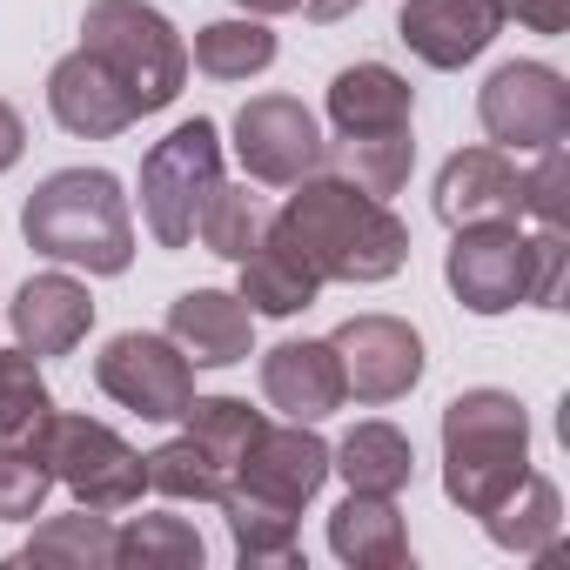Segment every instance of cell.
Instances as JSON below:
<instances>
[{"mask_svg":"<svg viewBox=\"0 0 570 570\" xmlns=\"http://www.w3.org/2000/svg\"><path fill=\"white\" fill-rule=\"evenodd\" d=\"M282 235L303 248V262L330 282H390L410 262V228L390 202L363 195L343 175H309L296 181V195L268 215Z\"/></svg>","mask_w":570,"mask_h":570,"instance_id":"6da1fadb","label":"cell"},{"mask_svg":"<svg viewBox=\"0 0 570 570\" xmlns=\"http://www.w3.org/2000/svg\"><path fill=\"white\" fill-rule=\"evenodd\" d=\"M21 235L35 255L88 268V275H121L135 262V215L108 168H55L28 195Z\"/></svg>","mask_w":570,"mask_h":570,"instance_id":"7a4b0ae2","label":"cell"},{"mask_svg":"<svg viewBox=\"0 0 570 570\" xmlns=\"http://www.w3.org/2000/svg\"><path fill=\"white\" fill-rule=\"evenodd\" d=\"M530 470V416L510 390H463L443 403V497L490 517Z\"/></svg>","mask_w":570,"mask_h":570,"instance_id":"3957f363","label":"cell"},{"mask_svg":"<svg viewBox=\"0 0 570 570\" xmlns=\"http://www.w3.org/2000/svg\"><path fill=\"white\" fill-rule=\"evenodd\" d=\"M81 48L128 88L135 115L175 108V95L188 81V41L175 35V21L161 8H148V0H88Z\"/></svg>","mask_w":570,"mask_h":570,"instance_id":"277c9868","label":"cell"},{"mask_svg":"<svg viewBox=\"0 0 570 570\" xmlns=\"http://www.w3.org/2000/svg\"><path fill=\"white\" fill-rule=\"evenodd\" d=\"M215 181H222V128L208 115L168 128L141 155V222H148V235L161 248H188Z\"/></svg>","mask_w":570,"mask_h":570,"instance_id":"5b68a950","label":"cell"},{"mask_svg":"<svg viewBox=\"0 0 570 570\" xmlns=\"http://www.w3.org/2000/svg\"><path fill=\"white\" fill-rule=\"evenodd\" d=\"M41 450H48L55 483L75 490L81 510H101V517H108V510L141 503V490H148V456H141L128 436H115L101 416H68V410H55Z\"/></svg>","mask_w":570,"mask_h":570,"instance_id":"8992f818","label":"cell"},{"mask_svg":"<svg viewBox=\"0 0 570 570\" xmlns=\"http://www.w3.org/2000/svg\"><path fill=\"white\" fill-rule=\"evenodd\" d=\"M476 121L503 155H543L570 135V81L550 61H503L476 88Z\"/></svg>","mask_w":570,"mask_h":570,"instance_id":"52a82bcc","label":"cell"},{"mask_svg":"<svg viewBox=\"0 0 570 570\" xmlns=\"http://www.w3.org/2000/svg\"><path fill=\"white\" fill-rule=\"evenodd\" d=\"M443 282L470 316H503V309L530 303V289H537V235H517V222L450 228Z\"/></svg>","mask_w":570,"mask_h":570,"instance_id":"ba28073f","label":"cell"},{"mask_svg":"<svg viewBox=\"0 0 570 570\" xmlns=\"http://www.w3.org/2000/svg\"><path fill=\"white\" fill-rule=\"evenodd\" d=\"M95 383L108 403H121L141 423H175L195 396V363L175 350V336H148V330H121L108 336V350L95 356Z\"/></svg>","mask_w":570,"mask_h":570,"instance_id":"9c48e42d","label":"cell"},{"mask_svg":"<svg viewBox=\"0 0 570 570\" xmlns=\"http://www.w3.org/2000/svg\"><path fill=\"white\" fill-rule=\"evenodd\" d=\"M323 155H330V141H323L316 115L296 95H255V101H242V115H235V161L248 168V181L296 188V181L323 175Z\"/></svg>","mask_w":570,"mask_h":570,"instance_id":"30bf717a","label":"cell"},{"mask_svg":"<svg viewBox=\"0 0 570 570\" xmlns=\"http://www.w3.org/2000/svg\"><path fill=\"white\" fill-rule=\"evenodd\" d=\"M330 343H336V363H343L350 396L370 403V410L403 403L423 383V336L403 316H350Z\"/></svg>","mask_w":570,"mask_h":570,"instance_id":"8fae6325","label":"cell"},{"mask_svg":"<svg viewBox=\"0 0 570 570\" xmlns=\"http://www.w3.org/2000/svg\"><path fill=\"white\" fill-rule=\"evenodd\" d=\"M330 483V443L316 436V423H262V436L248 443V456L235 463V483L228 490H248V497H268L282 510H309Z\"/></svg>","mask_w":570,"mask_h":570,"instance_id":"7c38bea8","label":"cell"},{"mask_svg":"<svg viewBox=\"0 0 570 570\" xmlns=\"http://www.w3.org/2000/svg\"><path fill=\"white\" fill-rule=\"evenodd\" d=\"M262 396H268V410H282L289 423H323V416H336V410L350 403L336 343H330V336L275 343V350L262 356Z\"/></svg>","mask_w":570,"mask_h":570,"instance_id":"4fadbf2b","label":"cell"},{"mask_svg":"<svg viewBox=\"0 0 570 570\" xmlns=\"http://www.w3.org/2000/svg\"><path fill=\"white\" fill-rule=\"evenodd\" d=\"M436 215L450 228L476 222H517L523 215V168L503 148H456L436 175Z\"/></svg>","mask_w":570,"mask_h":570,"instance_id":"5bb4252c","label":"cell"},{"mask_svg":"<svg viewBox=\"0 0 570 570\" xmlns=\"http://www.w3.org/2000/svg\"><path fill=\"white\" fill-rule=\"evenodd\" d=\"M48 115H55L75 141H115V135H128V128L141 121L135 101H128V88H121L88 48H75V55L55 61V75H48Z\"/></svg>","mask_w":570,"mask_h":570,"instance_id":"9a60e30c","label":"cell"},{"mask_svg":"<svg viewBox=\"0 0 570 570\" xmlns=\"http://www.w3.org/2000/svg\"><path fill=\"white\" fill-rule=\"evenodd\" d=\"M8 330L28 356H68L88 343L95 330V296H88V282L48 268V275H28L21 282V296L8 303Z\"/></svg>","mask_w":570,"mask_h":570,"instance_id":"2e32d148","label":"cell"},{"mask_svg":"<svg viewBox=\"0 0 570 570\" xmlns=\"http://www.w3.org/2000/svg\"><path fill=\"white\" fill-rule=\"evenodd\" d=\"M503 14L490 8V0H403L396 14V35L403 48L423 61V68H470L490 41H497Z\"/></svg>","mask_w":570,"mask_h":570,"instance_id":"e0dca14e","label":"cell"},{"mask_svg":"<svg viewBox=\"0 0 570 570\" xmlns=\"http://www.w3.org/2000/svg\"><path fill=\"white\" fill-rule=\"evenodd\" d=\"M168 336L195 370H235L255 350V316L235 289H188L168 303Z\"/></svg>","mask_w":570,"mask_h":570,"instance_id":"ac0fdd59","label":"cell"},{"mask_svg":"<svg viewBox=\"0 0 570 570\" xmlns=\"http://www.w3.org/2000/svg\"><path fill=\"white\" fill-rule=\"evenodd\" d=\"M242 268V303H248V316H303V309H316V296H323V275L303 262V248L282 235L275 222L262 228V242L235 262Z\"/></svg>","mask_w":570,"mask_h":570,"instance_id":"d6986e66","label":"cell"},{"mask_svg":"<svg viewBox=\"0 0 570 570\" xmlns=\"http://www.w3.org/2000/svg\"><path fill=\"white\" fill-rule=\"evenodd\" d=\"M416 115V88L383 68V61H356L330 81V128L336 135H383V128H410Z\"/></svg>","mask_w":570,"mask_h":570,"instance_id":"ffe728a7","label":"cell"},{"mask_svg":"<svg viewBox=\"0 0 570 570\" xmlns=\"http://www.w3.org/2000/svg\"><path fill=\"white\" fill-rule=\"evenodd\" d=\"M330 550L356 570H403L410 563V530H403V510L396 497H370V490H350L336 510H330Z\"/></svg>","mask_w":570,"mask_h":570,"instance_id":"44dd1931","label":"cell"},{"mask_svg":"<svg viewBox=\"0 0 570 570\" xmlns=\"http://www.w3.org/2000/svg\"><path fill=\"white\" fill-rule=\"evenodd\" d=\"M330 470L350 483V490H370V497H403L410 476H416V450L396 423H356L336 450H330Z\"/></svg>","mask_w":570,"mask_h":570,"instance_id":"7402d4cb","label":"cell"},{"mask_svg":"<svg viewBox=\"0 0 570 570\" xmlns=\"http://www.w3.org/2000/svg\"><path fill=\"white\" fill-rule=\"evenodd\" d=\"M483 530H490V543H503V550H517V557H550V543H557V530H563V497H557V483L537 476V470H523L517 490L483 517Z\"/></svg>","mask_w":570,"mask_h":570,"instance_id":"603a6c76","label":"cell"},{"mask_svg":"<svg viewBox=\"0 0 570 570\" xmlns=\"http://www.w3.org/2000/svg\"><path fill=\"white\" fill-rule=\"evenodd\" d=\"M188 68H202L208 81H255L275 68V35L268 21L242 14V21H208L188 48Z\"/></svg>","mask_w":570,"mask_h":570,"instance_id":"cb8c5ba5","label":"cell"},{"mask_svg":"<svg viewBox=\"0 0 570 570\" xmlns=\"http://www.w3.org/2000/svg\"><path fill=\"white\" fill-rule=\"evenodd\" d=\"M323 161H336V175H343V181H356L363 195L390 202V195L410 181V168H416V141H410V128H383V135H336V148H330Z\"/></svg>","mask_w":570,"mask_h":570,"instance_id":"d4e9b609","label":"cell"},{"mask_svg":"<svg viewBox=\"0 0 570 570\" xmlns=\"http://www.w3.org/2000/svg\"><path fill=\"white\" fill-rule=\"evenodd\" d=\"M222 517H228V537H235V557L242 563H296L303 557L296 510H282L268 497H248V490H228L222 497Z\"/></svg>","mask_w":570,"mask_h":570,"instance_id":"484cf974","label":"cell"},{"mask_svg":"<svg viewBox=\"0 0 570 570\" xmlns=\"http://www.w3.org/2000/svg\"><path fill=\"white\" fill-rule=\"evenodd\" d=\"M55 423V390L41 376V356L21 343L0 350V443H41Z\"/></svg>","mask_w":570,"mask_h":570,"instance_id":"4316f807","label":"cell"},{"mask_svg":"<svg viewBox=\"0 0 570 570\" xmlns=\"http://www.w3.org/2000/svg\"><path fill=\"white\" fill-rule=\"evenodd\" d=\"M228 470L181 430V436H168L161 450H148V490H161L168 503H222L228 497Z\"/></svg>","mask_w":570,"mask_h":570,"instance_id":"83f0119b","label":"cell"},{"mask_svg":"<svg viewBox=\"0 0 570 570\" xmlns=\"http://www.w3.org/2000/svg\"><path fill=\"white\" fill-rule=\"evenodd\" d=\"M21 563H68V570H108L115 563V530L101 510H75V517H48L28 543Z\"/></svg>","mask_w":570,"mask_h":570,"instance_id":"f1b7e54d","label":"cell"},{"mask_svg":"<svg viewBox=\"0 0 570 570\" xmlns=\"http://www.w3.org/2000/svg\"><path fill=\"white\" fill-rule=\"evenodd\" d=\"M262 228H268V208H262V195L248 181H215V195L202 202V222H195L202 248L222 255V262H242L262 242Z\"/></svg>","mask_w":570,"mask_h":570,"instance_id":"f546056e","label":"cell"},{"mask_svg":"<svg viewBox=\"0 0 570 570\" xmlns=\"http://www.w3.org/2000/svg\"><path fill=\"white\" fill-rule=\"evenodd\" d=\"M202 530L188 517H128L115 530V563H141V570H202Z\"/></svg>","mask_w":570,"mask_h":570,"instance_id":"4dcf8cb0","label":"cell"},{"mask_svg":"<svg viewBox=\"0 0 570 570\" xmlns=\"http://www.w3.org/2000/svg\"><path fill=\"white\" fill-rule=\"evenodd\" d=\"M181 423H188V436H195L228 476H235V463L248 456V443L262 436V410H248L242 396H188Z\"/></svg>","mask_w":570,"mask_h":570,"instance_id":"1f68e13d","label":"cell"},{"mask_svg":"<svg viewBox=\"0 0 570 570\" xmlns=\"http://www.w3.org/2000/svg\"><path fill=\"white\" fill-rule=\"evenodd\" d=\"M48 490H55V470L41 443H0V523L41 517Z\"/></svg>","mask_w":570,"mask_h":570,"instance_id":"d6a6232c","label":"cell"},{"mask_svg":"<svg viewBox=\"0 0 570 570\" xmlns=\"http://www.w3.org/2000/svg\"><path fill=\"white\" fill-rule=\"evenodd\" d=\"M563 188H570V155L557 141L537 155V168H523V215H537L543 228H563Z\"/></svg>","mask_w":570,"mask_h":570,"instance_id":"836d02e7","label":"cell"},{"mask_svg":"<svg viewBox=\"0 0 570 570\" xmlns=\"http://www.w3.org/2000/svg\"><path fill=\"white\" fill-rule=\"evenodd\" d=\"M490 8L530 35H563L570 28V0H490Z\"/></svg>","mask_w":570,"mask_h":570,"instance_id":"e575fe53","label":"cell"},{"mask_svg":"<svg viewBox=\"0 0 570 570\" xmlns=\"http://www.w3.org/2000/svg\"><path fill=\"white\" fill-rule=\"evenodd\" d=\"M557 296H563V228H543L537 235V289H530V303L557 309Z\"/></svg>","mask_w":570,"mask_h":570,"instance_id":"d590c367","label":"cell"},{"mask_svg":"<svg viewBox=\"0 0 570 570\" xmlns=\"http://www.w3.org/2000/svg\"><path fill=\"white\" fill-rule=\"evenodd\" d=\"M21 155H28V121H21L14 101H0V175H8Z\"/></svg>","mask_w":570,"mask_h":570,"instance_id":"8d00e7d4","label":"cell"},{"mask_svg":"<svg viewBox=\"0 0 570 570\" xmlns=\"http://www.w3.org/2000/svg\"><path fill=\"white\" fill-rule=\"evenodd\" d=\"M356 8H363V0H303V14H309V21H350Z\"/></svg>","mask_w":570,"mask_h":570,"instance_id":"74e56055","label":"cell"},{"mask_svg":"<svg viewBox=\"0 0 570 570\" xmlns=\"http://www.w3.org/2000/svg\"><path fill=\"white\" fill-rule=\"evenodd\" d=\"M242 14H255V21H275V14H296L303 0H235Z\"/></svg>","mask_w":570,"mask_h":570,"instance_id":"f35d334b","label":"cell"},{"mask_svg":"<svg viewBox=\"0 0 570 570\" xmlns=\"http://www.w3.org/2000/svg\"><path fill=\"white\" fill-rule=\"evenodd\" d=\"M0 323H8V316H0Z\"/></svg>","mask_w":570,"mask_h":570,"instance_id":"ab89813d","label":"cell"}]
</instances>
